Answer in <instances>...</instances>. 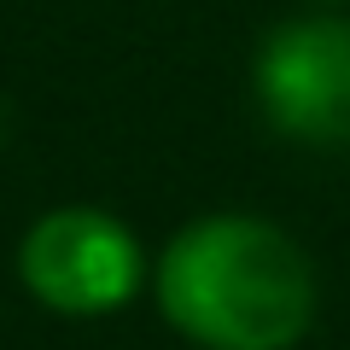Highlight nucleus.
I'll return each mask as SVG.
<instances>
[{
  "label": "nucleus",
  "mask_w": 350,
  "mask_h": 350,
  "mask_svg": "<svg viewBox=\"0 0 350 350\" xmlns=\"http://www.w3.org/2000/svg\"><path fill=\"white\" fill-rule=\"evenodd\" d=\"M170 327L204 350H292L310 333V257L257 216H204L181 228L158 262Z\"/></svg>",
  "instance_id": "f257e3e1"
},
{
  "label": "nucleus",
  "mask_w": 350,
  "mask_h": 350,
  "mask_svg": "<svg viewBox=\"0 0 350 350\" xmlns=\"http://www.w3.org/2000/svg\"><path fill=\"white\" fill-rule=\"evenodd\" d=\"M18 275L59 315H105L135 298L140 245L105 211H53L24 234Z\"/></svg>",
  "instance_id": "f03ea898"
},
{
  "label": "nucleus",
  "mask_w": 350,
  "mask_h": 350,
  "mask_svg": "<svg viewBox=\"0 0 350 350\" xmlns=\"http://www.w3.org/2000/svg\"><path fill=\"white\" fill-rule=\"evenodd\" d=\"M257 105L292 140H350V24L298 18L280 24L257 53Z\"/></svg>",
  "instance_id": "7ed1b4c3"
}]
</instances>
